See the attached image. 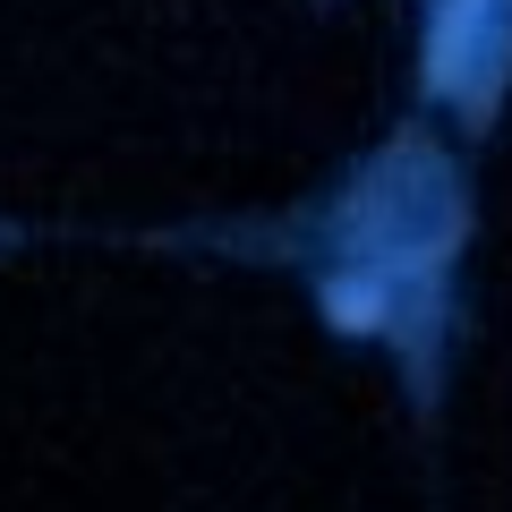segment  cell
<instances>
[{
	"label": "cell",
	"instance_id": "2",
	"mask_svg": "<svg viewBox=\"0 0 512 512\" xmlns=\"http://www.w3.org/2000/svg\"><path fill=\"white\" fill-rule=\"evenodd\" d=\"M376 282H333V325H376Z\"/></svg>",
	"mask_w": 512,
	"mask_h": 512
},
{
	"label": "cell",
	"instance_id": "1",
	"mask_svg": "<svg viewBox=\"0 0 512 512\" xmlns=\"http://www.w3.org/2000/svg\"><path fill=\"white\" fill-rule=\"evenodd\" d=\"M478 9H487V0H453V9H444V26H436V86L461 77V52H470V35H478Z\"/></svg>",
	"mask_w": 512,
	"mask_h": 512
}]
</instances>
